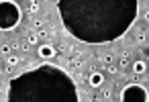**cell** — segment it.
I'll return each mask as SVG.
<instances>
[{
	"mask_svg": "<svg viewBox=\"0 0 149 102\" xmlns=\"http://www.w3.org/2000/svg\"><path fill=\"white\" fill-rule=\"evenodd\" d=\"M104 82H106L104 74H100V71H96V69L90 71V76H88V84H90V88H102Z\"/></svg>",
	"mask_w": 149,
	"mask_h": 102,
	"instance_id": "obj_1",
	"label": "cell"
},
{
	"mask_svg": "<svg viewBox=\"0 0 149 102\" xmlns=\"http://www.w3.org/2000/svg\"><path fill=\"white\" fill-rule=\"evenodd\" d=\"M37 53H39V57H43V59H51V57H55L57 49H55L51 43H43V45H39Z\"/></svg>",
	"mask_w": 149,
	"mask_h": 102,
	"instance_id": "obj_2",
	"label": "cell"
},
{
	"mask_svg": "<svg viewBox=\"0 0 149 102\" xmlns=\"http://www.w3.org/2000/svg\"><path fill=\"white\" fill-rule=\"evenodd\" d=\"M129 67L133 69V74H135V76H141V74H145L147 63H145V59H135V61H131V65H129Z\"/></svg>",
	"mask_w": 149,
	"mask_h": 102,
	"instance_id": "obj_3",
	"label": "cell"
},
{
	"mask_svg": "<svg viewBox=\"0 0 149 102\" xmlns=\"http://www.w3.org/2000/svg\"><path fill=\"white\" fill-rule=\"evenodd\" d=\"M145 41H147V31H145V29H139L137 35H135V43H137V45H143Z\"/></svg>",
	"mask_w": 149,
	"mask_h": 102,
	"instance_id": "obj_4",
	"label": "cell"
},
{
	"mask_svg": "<svg viewBox=\"0 0 149 102\" xmlns=\"http://www.w3.org/2000/svg\"><path fill=\"white\" fill-rule=\"evenodd\" d=\"M39 33H33V31H29V35H27V43L29 45H39Z\"/></svg>",
	"mask_w": 149,
	"mask_h": 102,
	"instance_id": "obj_5",
	"label": "cell"
},
{
	"mask_svg": "<svg viewBox=\"0 0 149 102\" xmlns=\"http://www.w3.org/2000/svg\"><path fill=\"white\" fill-rule=\"evenodd\" d=\"M98 59H100V63H104V65L114 63V55H112V53H102V55H98Z\"/></svg>",
	"mask_w": 149,
	"mask_h": 102,
	"instance_id": "obj_6",
	"label": "cell"
},
{
	"mask_svg": "<svg viewBox=\"0 0 149 102\" xmlns=\"http://www.w3.org/2000/svg\"><path fill=\"white\" fill-rule=\"evenodd\" d=\"M94 100H112V90H110V88H104L102 94H100L98 98H94Z\"/></svg>",
	"mask_w": 149,
	"mask_h": 102,
	"instance_id": "obj_7",
	"label": "cell"
},
{
	"mask_svg": "<svg viewBox=\"0 0 149 102\" xmlns=\"http://www.w3.org/2000/svg\"><path fill=\"white\" fill-rule=\"evenodd\" d=\"M39 2H37V0H31V2H29V10H31V15H35V12H39Z\"/></svg>",
	"mask_w": 149,
	"mask_h": 102,
	"instance_id": "obj_8",
	"label": "cell"
},
{
	"mask_svg": "<svg viewBox=\"0 0 149 102\" xmlns=\"http://www.w3.org/2000/svg\"><path fill=\"white\" fill-rule=\"evenodd\" d=\"M13 49H10V45L8 43H4V45H0V57H4V55H8Z\"/></svg>",
	"mask_w": 149,
	"mask_h": 102,
	"instance_id": "obj_9",
	"label": "cell"
},
{
	"mask_svg": "<svg viewBox=\"0 0 149 102\" xmlns=\"http://www.w3.org/2000/svg\"><path fill=\"white\" fill-rule=\"evenodd\" d=\"M6 63H8V65H13V67H15V65H17V63H21V59H19V55H10V57H8V59H6Z\"/></svg>",
	"mask_w": 149,
	"mask_h": 102,
	"instance_id": "obj_10",
	"label": "cell"
},
{
	"mask_svg": "<svg viewBox=\"0 0 149 102\" xmlns=\"http://www.w3.org/2000/svg\"><path fill=\"white\" fill-rule=\"evenodd\" d=\"M106 71H108L110 76H116V74H118V67H116L114 63H108V65H106Z\"/></svg>",
	"mask_w": 149,
	"mask_h": 102,
	"instance_id": "obj_11",
	"label": "cell"
},
{
	"mask_svg": "<svg viewBox=\"0 0 149 102\" xmlns=\"http://www.w3.org/2000/svg\"><path fill=\"white\" fill-rule=\"evenodd\" d=\"M53 35H55V33H51V31H45V29H43V31H39V37H41V39H51Z\"/></svg>",
	"mask_w": 149,
	"mask_h": 102,
	"instance_id": "obj_12",
	"label": "cell"
},
{
	"mask_svg": "<svg viewBox=\"0 0 149 102\" xmlns=\"http://www.w3.org/2000/svg\"><path fill=\"white\" fill-rule=\"evenodd\" d=\"M31 27H33V29H41V27H43V21H41V19H33V21H31Z\"/></svg>",
	"mask_w": 149,
	"mask_h": 102,
	"instance_id": "obj_13",
	"label": "cell"
},
{
	"mask_svg": "<svg viewBox=\"0 0 149 102\" xmlns=\"http://www.w3.org/2000/svg\"><path fill=\"white\" fill-rule=\"evenodd\" d=\"M10 49H17V51H19V49H21V43H19V41H13V43H10Z\"/></svg>",
	"mask_w": 149,
	"mask_h": 102,
	"instance_id": "obj_14",
	"label": "cell"
},
{
	"mask_svg": "<svg viewBox=\"0 0 149 102\" xmlns=\"http://www.w3.org/2000/svg\"><path fill=\"white\" fill-rule=\"evenodd\" d=\"M2 71H4V74H10V71H13V65H8V63H4V67H2Z\"/></svg>",
	"mask_w": 149,
	"mask_h": 102,
	"instance_id": "obj_15",
	"label": "cell"
},
{
	"mask_svg": "<svg viewBox=\"0 0 149 102\" xmlns=\"http://www.w3.org/2000/svg\"><path fill=\"white\" fill-rule=\"evenodd\" d=\"M0 84H2V76H0Z\"/></svg>",
	"mask_w": 149,
	"mask_h": 102,
	"instance_id": "obj_16",
	"label": "cell"
}]
</instances>
